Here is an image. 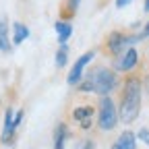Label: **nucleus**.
Instances as JSON below:
<instances>
[{
    "instance_id": "2",
    "label": "nucleus",
    "mask_w": 149,
    "mask_h": 149,
    "mask_svg": "<svg viewBox=\"0 0 149 149\" xmlns=\"http://www.w3.org/2000/svg\"><path fill=\"white\" fill-rule=\"evenodd\" d=\"M118 83H120L118 74L112 68L95 66L83 77V81L77 85V89H79V93H95L100 97H108L118 87Z\"/></svg>"
},
{
    "instance_id": "4",
    "label": "nucleus",
    "mask_w": 149,
    "mask_h": 149,
    "mask_svg": "<svg viewBox=\"0 0 149 149\" xmlns=\"http://www.w3.org/2000/svg\"><path fill=\"white\" fill-rule=\"evenodd\" d=\"M139 42H141L139 35H130V33H124V31H112L106 40V48H108L110 54L120 56L128 48H135V44H139Z\"/></svg>"
},
{
    "instance_id": "18",
    "label": "nucleus",
    "mask_w": 149,
    "mask_h": 149,
    "mask_svg": "<svg viewBox=\"0 0 149 149\" xmlns=\"http://www.w3.org/2000/svg\"><path fill=\"white\" fill-rule=\"evenodd\" d=\"M130 2H133V0H116V2H114V4H116L118 8H124V6H128Z\"/></svg>"
},
{
    "instance_id": "11",
    "label": "nucleus",
    "mask_w": 149,
    "mask_h": 149,
    "mask_svg": "<svg viewBox=\"0 0 149 149\" xmlns=\"http://www.w3.org/2000/svg\"><path fill=\"white\" fill-rule=\"evenodd\" d=\"M54 29H56V35H58V44H66L72 35V25L68 21H56L54 23Z\"/></svg>"
},
{
    "instance_id": "20",
    "label": "nucleus",
    "mask_w": 149,
    "mask_h": 149,
    "mask_svg": "<svg viewBox=\"0 0 149 149\" xmlns=\"http://www.w3.org/2000/svg\"><path fill=\"white\" fill-rule=\"evenodd\" d=\"M143 10L149 13V0H145V2H143Z\"/></svg>"
},
{
    "instance_id": "9",
    "label": "nucleus",
    "mask_w": 149,
    "mask_h": 149,
    "mask_svg": "<svg viewBox=\"0 0 149 149\" xmlns=\"http://www.w3.org/2000/svg\"><path fill=\"white\" fill-rule=\"evenodd\" d=\"M29 37V27L25 23H13V33H10V44L13 46H19V44H23L25 40Z\"/></svg>"
},
{
    "instance_id": "14",
    "label": "nucleus",
    "mask_w": 149,
    "mask_h": 149,
    "mask_svg": "<svg viewBox=\"0 0 149 149\" xmlns=\"http://www.w3.org/2000/svg\"><path fill=\"white\" fill-rule=\"evenodd\" d=\"M66 62H68V46L62 44L58 48V52H56V66L62 68V66H66Z\"/></svg>"
},
{
    "instance_id": "8",
    "label": "nucleus",
    "mask_w": 149,
    "mask_h": 149,
    "mask_svg": "<svg viewBox=\"0 0 149 149\" xmlns=\"http://www.w3.org/2000/svg\"><path fill=\"white\" fill-rule=\"evenodd\" d=\"M112 149H137V135L133 130H124L118 135V139L112 143Z\"/></svg>"
},
{
    "instance_id": "6",
    "label": "nucleus",
    "mask_w": 149,
    "mask_h": 149,
    "mask_svg": "<svg viewBox=\"0 0 149 149\" xmlns=\"http://www.w3.org/2000/svg\"><path fill=\"white\" fill-rule=\"evenodd\" d=\"M21 120H23V110H19L15 114L13 108H6L4 112V126H2V143H10L15 133L21 126Z\"/></svg>"
},
{
    "instance_id": "1",
    "label": "nucleus",
    "mask_w": 149,
    "mask_h": 149,
    "mask_svg": "<svg viewBox=\"0 0 149 149\" xmlns=\"http://www.w3.org/2000/svg\"><path fill=\"white\" fill-rule=\"evenodd\" d=\"M143 104V83L139 77H126L122 83V95L118 104V120L124 124H133L141 114Z\"/></svg>"
},
{
    "instance_id": "17",
    "label": "nucleus",
    "mask_w": 149,
    "mask_h": 149,
    "mask_svg": "<svg viewBox=\"0 0 149 149\" xmlns=\"http://www.w3.org/2000/svg\"><path fill=\"white\" fill-rule=\"evenodd\" d=\"M145 37H149V21L145 23V27H143V31L139 33V40H145Z\"/></svg>"
},
{
    "instance_id": "12",
    "label": "nucleus",
    "mask_w": 149,
    "mask_h": 149,
    "mask_svg": "<svg viewBox=\"0 0 149 149\" xmlns=\"http://www.w3.org/2000/svg\"><path fill=\"white\" fill-rule=\"evenodd\" d=\"M66 139H68V126L64 122H58L54 128V149H64Z\"/></svg>"
},
{
    "instance_id": "15",
    "label": "nucleus",
    "mask_w": 149,
    "mask_h": 149,
    "mask_svg": "<svg viewBox=\"0 0 149 149\" xmlns=\"http://www.w3.org/2000/svg\"><path fill=\"white\" fill-rule=\"evenodd\" d=\"M137 141L149 145V128H141V130H139V133H137Z\"/></svg>"
},
{
    "instance_id": "16",
    "label": "nucleus",
    "mask_w": 149,
    "mask_h": 149,
    "mask_svg": "<svg viewBox=\"0 0 149 149\" xmlns=\"http://www.w3.org/2000/svg\"><path fill=\"white\" fill-rule=\"evenodd\" d=\"M79 4H81V0H68V8H70V13H77V10H79Z\"/></svg>"
},
{
    "instance_id": "19",
    "label": "nucleus",
    "mask_w": 149,
    "mask_h": 149,
    "mask_svg": "<svg viewBox=\"0 0 149 149\" xmlns=\"http://www.w3.org/2000/svg\"><path fill=\"white\" fill-rule=\"evenodd\" d=\"M79 149H93V143L91 141H85V145H81Z\"/></svg>"
},
{
    "instance_id": "3",
    "label": "nucleus",
    "mask_w": 149,
    "mask_h": 149,
    "mask_svg": "<svg viewBox=\"0 0 149 149\" xmlns=\"http://www.w3.org/2000/svg\"><path fill=\"white\" fill-rule=\"evenodd\" d=\"M118 124V106L116 102L108 97H100V106H97V126L100 130L108 133V130H114Z\"/></svg>"
},
{
    "instance_id": "7",
    "label": "nucleus",
    "mask_w": 149,
    "mask_h": 149,
    "mask_svg": "<svg viewBox=\"0 0 149 149\" xmlns=\"http://www.w3.org/2000/svg\"><path fill=\"white\" fill-rule=\"evenodd\" d=\"M139 64V52L137 48H128L126 52H122L120 56H116V60L112 62V70L116 74L118 72H130L133 68H137Z\"/></svg>"
},
{
    "instance_id": "5",
    "label": "nucleus",
    "mask_w": 149,
    "mask_h": 149,
    "mask_svg": "<svg viewBox=\"0 0 149 149\" xmlns=\"http://www.w3.org/2000/svg\"><path fill=\"white\" fill-rule=\"evenodd\" d=\"M95 58V52L93 50H89V52H85V54H81L77 60H74V64L68 68V77H66V83L68 85H72V87H77L81 81H83V77H85V68H87V64Z\"/></svg>"
},
{
    "instance_id": "10",
    "label": "nucleus",
    "mask_w": 149,
    "mask_h": 149,
    "mask_svg": "<svg viewBox=\"0 0 149 149\" xmlns=\"http://www.w3.org/2000/svg\"><path fill=\"white\" fill-rule=\"evenodd\" d=\"M13 44H10V33H8V23L6 17H0V52H10Z\"/></svg>"
},
{
    "instance_id": "13",
    "label": "nucleus",
    "mask_w": 149,
    "mask_h": 149,
    "mask_svg": "<svg viewBox=\"0 0 149 149\" xmlns=\"http://www.w3.org/2000/svg\"><path fill=\"white\" fill-rule=\"evenodd\" d=\"M93 114H95V108H93V106H77V108L72 110V118L77 120L79 124H81V122L91 120V118H93Z\"/></svg>"
}]
</instances>
